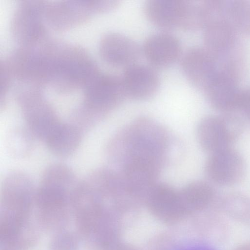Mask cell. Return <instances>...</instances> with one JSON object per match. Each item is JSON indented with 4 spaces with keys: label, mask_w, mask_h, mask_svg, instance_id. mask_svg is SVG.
<instances>
[{
    "label": "cell",
    "mask_w": 250,
    "mask_h": 250,
    "mask_svg": "<svg viewBox=\"0 0 250 250\" xmlns=\"http://www.w3.org/2000/svg\"><path fill=\"white\" fill-rule=\"evenodd\" d=\"M85 48L52 40L47 52V85L56 92L84 89L100 72Z\"/></svg>",
    "instance_id": "obj_1"
},
{
    "label": "cell",
    "mask_w": 250,
    "mask_h": 250,
    "mask_svg": "<svg viewBox=\"0 0 250 250\" xmlns=\"http://www.w3.org/2000/svg\"><path fill=\"white\" fill-rule=\"evenodd\" d=\"M126 96L121 77L100 72L83 89L82 103L76 109L86 121L94 125Z\"/></svg>",
    "instance_id": "obj_2"
},
{
    "label": "cell",
    "mask_w": 250,
    "mask_h": 250,
    "mask_svg": "<svg viewBox=\"0 0 250 250\" xmlns=\"http://www.w3.org/2000/svg\"><path fill=\"white\" fill-rule=\"evenodd\" d=\"M16 99L27 129L44 141L61 121L42 89L27 86L17 92Z\"/></svg>",
    "instance_id": "obj_3"
},
{
    "label": "cell",
    "mask_w": 250,
    "mask_h": 250,
    "mask_svg": "<svg viewBox=\"0 0 250 250\" xmlns=\"http://www.w3.org/2000/svg\"><path fill=\"white\" fill-rule=\"evenodd\" d=\"M45 5L44 0H22L15 8L10 21V31L20 46H36L49 38L44 17Z\"/></svg>",
    "instance_id": "obj_4"
},
{
    "label": "cell",
    "mask_w": 250,
    "mask_h": 250,
    "mask_svg": "<svg viewBox=\"0 0 250 250\" xmlns=\"http://www.w3.org/2000/svg\"><path fill=\"white\" fill-rule=\"evenodd\" d=\"M245 127L241 118L233 113L203 118L197 127V138L201 148L209 154L231 147Z\"/></svg>",
    "instance_id": "obj_5"
},
{
    "label": "cell",
    "mask_w": 250,
    "mask_h": 250,
    "mask_svg": "<svg viewBox=\"0 0 250 250\" xmlns=\"http://www.w3.org/2000/svg\"><path fill=\"white\" fill-rule=\"evenodd\" d=\"M78 182L69 167L61 163L52 164L42 174L36 190L35 200L71 204Z\"/></svg>",
    "instance_id": "obj_6"
},
{
    "label": "cell",
    "mask_w": 250,
    "mask_h": 250,
    "mask_svg": "<svg viewBox=\"0 0 250 250\" xmlns=\"http://www.w3.org/2000/svg\"><path fill=\"white\" fill-rule=\"evenodd\" d=\"M36 190L26 173L12 171L4 177L1 186V211L30 214L35 204Z\"/></svg>",
    "instance_id": "obj_7"
},
{
    "label": "cell",
    "mask_w": 250,
    "mask_h": 250,
    "mask_svg": "<svg viewBox=\"0 0 250 250\" xmlns=\"http://www.w3.org/2000/svg\"><path fill=\"white\" fill-rule=\"evenodd\" d=\"M192 8V1L187 0H148L144 5L147 18L164 29L179 27L189 30Z\"/></svg>",
    "instance_id": "obj_8"
},
{
    "label": "cell",
    "mask_w": 250,
    "mask_h": 250,
    "mask_svg": "<svg viewBox=\"0 0 250 250\" xmlns=\"http://www.w3.org/2000/svg\"><path fill=\"white\" fill-rule=\"evenodd\" d=\"M205 169L207 176L212 183L225 187L238 184L246 174L244 158L232 147L210 154Z\"/></svg>",
    "instance_id": "obj_9"
},
{
    "label": "cell",
    "mask_w": 250,
    "mask_h": 250,
    "mask_svg": "<svg viewBox=\"0 0 250 250\" xmlns=\"http://www.w3.org/2000/svg\"><path fill=\"white\" fill-rule=\"evenodd\" d=\"M241 69L232 65L218 67L217 74L205 90L208 101L215 109L224 113L233 112L239 90L237 83Z\"/></svg>",
    "instance_id": "obj_10"
},
{
    "label": "cell",
    "mask_w": 250,
    "mask_h": 250,
    "mask_svg": "<svg viewBox=\"0 0 250 250\" xmlns=\"http://www.w3.org/2000/svg\"><path fill=\"white\" fill-rule=\"evenodd\" d=\"M93 13L89 0H45V21L57 31H64L86 22Z\"/></svg>",
    "instance_id": "obj_11"
},
{
    "label": "cell",
    "mask_w": 250,
    "mask_h": 250,
    "mask_svg": "<svg viewBox=\"0 0 250 250\" xmlns=\"http://www.w3.org/2000/svg\"><path fill=\"white\" fill-rule=\"evenodd\" d=\"M181 66L189 81L204 91L212 81L218 70L216 59L204 47L188 48L182 56Z\"/></svg>",
    "instance_id": "obj_12"
},
{
    "label": "cell",
    "mask_w": 250,
    "mask_h": 250,
    "mask_svg": "<svg viewBox=\"0 0 250 250\" xmlns=\"http://www.w3.org/2000/svg\"><path fill=\"white\" fill-rule=\"evenodd\" d=\"M99 50L101 58L105 62L125 68L136 63L141 51L134 40L115 32H107L102 36Z\"/></svg>",
    "instance_id": "obj_13"
},
{
    "label": "cell",
    "mask_w": 250,
    "mask_h": 250,
    "mask_svg": "<svg viewBox=\"0 0 250 250\" xmlns=\"http://www.w3.org/2000/svg\"><path fill=\"white\" fill-rule=\"evenodd\" d=\"M236 30L228 18L214 21L204 28V47L216 59H225L236 52Z\"/></svg>",
    "instance_id": "obj_14"
},
{
    "label": "cell",
    "mask_w": 250,
    "mask_h": 250,
    "mask_svg": "<svg viewBox=\"0 0 250 250\" xmlns=\"http://www.w3.org/2000/svg\"><path fill=\"white\" fill-rule=\"evenodd\" d=\"M143 51L151 64L164 67L172 64L180 57L181 44L177 37L171 33H157L146 39Z\"/></svg>",
    "instance_id": "obj_15"
},
{
    "label": "cell",
    "mask_w": 250,
    "mask_h": 250,
    "mask_svg": "<svg viewBox=\"0 0 250 250\" xmlns=\"http://www.w3.org/2000/svg\"><path fill=\"white\" fill-rule=\"evenodd\" d=\"M121 79L126 96L138 100L152 96L157 91L159 83L155 69L137 63L125 68Z\"/></svg>",
    "instance_id": "obj_16"
},
{
    "label": "cell",
    "mask_w": 250,
    "mask_h": 250,
    "mask_svg": "<svg viewBox=\"0 0 250 250\" xmlns=\"http://www.w3.org/2000/svg\"><path fill=\"white\" fill-rule=\"evenodd\" d=\"M82 131L71 123L61 122L44 142L49 150L56 156L66 158L77 149L82 140Z\"/></svg>",
    "instance_id": "obj_17"
},
{
    "label": "cell",
    "mask_w": 250,
    "mask_h": 250,
    "mask_svg": "<svg viewBox=\"0 0 250 250\" xmlns=\"http://www.w3.org/2000/svg\"><path fill=\"white\" fill-rule=\"evenodd\" d=\"M34 138L28 129L21 127L12 128L8 132L6 138L8 153L15 158L26 157L33 150Z\"/></svg>",
    "instance_id": "obj_18"
},
{
    "label": "cell",
    "mask_w": 250,
    "mask_h": 250,
    "mask_svg": "<svg viewBox=\"0 0 250 250\" xmlns=\"http://www.w3.org/2000/svg\"><path fill=\"white\" fill-rule=\"evenodd\" d=\"M212 186L202 181L191 182L178 193L179 202L188 206L200 207L207 203L213 195Z\"/></svg>",
    "instance_id": "obj_19"
},
{
    "label": "cell",
    "mask_w": 250,
    "mask_h": 250,
    "mask_svg": "<svg viewBox=\"0 0 250 250\" xmlns=\"http://www.w3.org/2000/svg\"><path fill=\"white\" fill-rule=\"evenodd\" d=\"M228 16L236 31L250 35V0L228 2Z\"/></svg>",
    "instance_id": "obj_20"
},
{
    "label": "cell",
    "mask_w": 250,
    "mask_h": 250,
    "mask_svg": "<svg viewBox=\"0 0 250 250\" xmlns=\"http://www.w3.org/2000/svg\"><path fill=\"white\" fill-rule=\"evenodd\" d=\"M232 113L237 114L243 121L245 127L250 131V87L239 90L236 107Z\"/></svg>",
    "instance_id": "obj_21"
},
{
    "label": "cell",
    "mask_w": 250,
    "mask_h": 250,
    "mask_svg": "<svg viewBox=\"0 0 250 250\" xmlns=\"http://www.w3.org/2000/svg\"><path fill=\"white\" fill-rule=\"evenodd\" d=\"M54 238L51 245V250H81L83 241L71 233L60 234Z\"/></svg>",
    "instance_id": "obj_22"
},
{
    "label": "cell",
    "mask_w": 250,
    "mask_h": 250,
    "mask_svg": "<svg viewBox=\"0 0 250 250\" xmlns=\"http://www.w3.org/2000/svg\"><path fill=\"white\" fill-rule=\"evenodd\" d=\"M208 250L206 249H204V248H193V249H188V250Z\"/></svg>",
    "instance_id": "obj_23"
}]
</instances>
